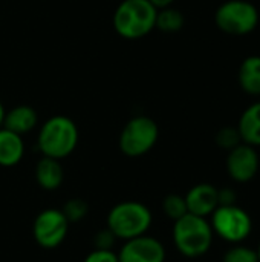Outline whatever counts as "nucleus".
Returning a JSON list of instances; mask_svg holds the SVG:
<instances>
[{
	"label": "nucleus",
	"instance_id": "f257e3e1",
	"mask_svg": "<svg viewBox=\"0 0 260 262\" xmlns=\"http://www.w3.org/2000/svg\"><path fill=\"white\" fill-rule=\"evenodd\" d=\"M213 229L207 218L192 213L184 215L173 224V243L185 258L204 256L213 244Z\"/></svg>",
	"mask_w": 260,
	"mask_h": 262
},
{
	"label": "nucleus",
	"instance_id": "f03ea898",
	"mask_svg": "<svg viewBox=\"0 0 260 262\" xmlns=\"http://www.w3.org/2000/svg\"><path fill=\"white\" fill-rule=\"evenodd\" d=\"M150 209L139 201H123L113 206L107 215V229L116 239H133L146 235L152 226Z\"/></svg>",
	"mask_w": 260,
	"mask_h": 262
},
{
	"label": "nucleus",
	"instance_id": "7ed1b4c3",
	"mask_svg": "<svg viewBox=\"0 0 260 262\" xmlns=\"http://www.w3.org/2000/svg\"><path fill=\"white\" fill-rule=\"evenodd\" d=\"M78 143V129L66 117L48 120L38 134V147L44 157L61 160L74 152Z\"/></svg>",
	"mask_w": 260,
	"mask_h": 262
},
{
	"label": "nucleus",
	"instance_id": "20e7f679",
	"mask_svg": "<svg viewBox=\"0 0 260 262\" xmlns=\"http://www.w3.org/2000/svg\"><path fill=\"white\" fill-rule=\"evenodd\" d=\"M156 14V8L149 0H124L115 12L113 25L120 35L139 38L153 29Z\"/></svg>",
	"mask_w": 260,
	"mask_h": 262
},
{
	"label": "nucleus",
	"instance_id": "39448f33",
	"mask_svg": "<svg viewBox=\"0 0 260 262\" xmlns=\"http://www.w3.org/2000/svg\"><path fill=\"white\" fill-rule=\"evenodd\" d=\"M215 18L221 31L230 35H245L257 26L259 12L247 0H228L218 8Z\"/></svg>",
	"mask_w": 260,
	"mask_h": 262
},
{
	"label": "nucleus",
	"instance_id": "423d86ee",
	"mask_svg": "<svg viewBox=\"0 0 260 262\" xmlns=\"http://www.w3.org/2000/svg\"><path fill=\"white\" fill-rule=\"evenodd\" d=\"M211 229L222 239L241 244L253 230L251 216L239 206H219L211 213Z\"/></svg>",
	"mask_w": 260,
	"mask_h": 262
},
{
	"label": "nucleus",
	"instance_id": "0eeeda50",
	"mask_svg": "<svg viewBox=\"0 0 260 262\" xmlns=\"http://www.w3.org/2000/svg\"><path fill=\"white\" fill-rule=\"evenodd\" d=\"M158 140V126L149 117L130 120L120 135V149L127 157H141L147 154Z\"/></svg>",
	"mask_w": 260,
	"mask_h": 262
},
{
	"label": "nucleus",
	"instance_id": "6e6552de",
	"mask_svg": "<svg viewBox=\"0 0 260 262\" xmlns=\"http://www.w3.org/2000/svg\"><path fill=\"white\" fill-rule=\"evenodd\" d=\"M69 221L58 209H46L40 212L32 226L35 243L43 249L58 247L67 235Z\"/></svg>",
	"mask_w": 260,
	"mask_h": 262
},
{
	"label": "nucleus",
	"instance_id": "1a4fd4ad",
	"mask_svg": "<svg viewBox=\"0 0 260 262\" xmlns=\"http://www.w3.org/2000/svg\"><path fill=\"white\" fill-rule=\"evenodd\" d=\"M118 255L120 262H164L166 249L162 243L153 236L141 235L124 241Z\"/></svg>",
	"mask_w": 260,
	"mask_h": 262
},
{
	"label": "nucleus",
	"instance_id": "9d476101",
	"mask_svg": "<svg viewBox=\"0 0 260 262\" xmlns=\"http://www.w3.org/2000/svg\"><path fill=\"white\" fill-rule=\"evenodd\" d=\"M227 170L236 183L251 181L259 170V155L256 149L250 144L241 143L234 149L228 150Z\"/></svg>",
	"mask_w": 260,
	"mask_h": 262
},
{
	"label": "nucleus",
	"instance_id": "9b49d317",
	"mask_svg": "<svg viewBox=\"0 0 260 262\" xmlns=\"http://www.w3.org/2000/svg\"><path fill=\"white\" fill-rule=\"evenodd\" d=\"M185 198L187 210L192 215L196 216H211V213L218 209L219 201H218V189L208 183H201L192 187Z\"/></svg>",
	"mask_w": 260,
	"mask_h": 262
},
{
	"label": "nucleus",
	"instance_id": "f8f14e48",
	"mask_svg": "<svg viewBox=\"0 0 260 262\" xmlns=\"http://www.w3.org/2000/svg\"><path fill=\"white\" fill-rule=\"evenodd\" d=\"M64 172L58 160L43 157L35 167V180L38 186L44 190H55L61 186Z\"/></svg>",
	"mask_w": 260,
	"mask_h": 262
},
{
	"label": "nucleus",
	"instance_id": "ddd939ff",
	"mask_svg": "<svg viewBox=\"0 0 260 262\" xmlns=\"http://www.w3.org/2000/svg\"><path fill=\"white\" fill-rule=\"evenodd\" d=\"M25 152L21 137L8 129H0V166L12 167L15 166Z\"/></svg>",
	"mask_w": 260,
	"mask_h": 262
},
{
	"label": "nucleus",
	"instance_id": "4468645a",
	"mask_svg": "<svg viewBox=\"0 0 260 262\" xmlns=\"http://www.w3.org/2000/svg\"><path fill=\"white\" fill-rule=\"evenodd\" d=\"M238 130L241 134L242 143L253 147L260 146V101L244 111L239 120Z\"/></svg>",
	"mask_w": 260,
	"mask_h": 262
},
{
	"label": "nucleus",
	"instance_id": "2eb2a0df",
	"mask_svg": "<svg viewBox=\"0 0 260 262\" xmlns=\"http://www.w3.org/2000/svg\"><path fill=\"white\" fill-rule=\"evenodd\" d=\"M3 124H5V129L21 135L35 127L37 114L29 106H18V107L12 109L8 115H5Z\"/></svg>",
	"mask_w": 260,
	"mask_h": 262
},
{
	"label": "nucleus",
	"instance_id": "dca6fc26",
	"mask_svg": "<svg viewBox=\"0 0 260 262\" xmlns=\"http://www.w3.org/2000/svg\"><path fill=\"white\" fill-rule=\"evenodd\" d=\"M241 88L250 95H260V55L247 57L239 68Z\"/></svg>",
	"mask_w": 260,
	"mask_h": 262
},
{
	"label": "nucleus",
	"instance_id": "f3484780",
	"mask_svg": "<svg viewBox=\"0 0 260 262\" xmlns=\"http://www.w3.org/2000/svg\"><path fill=\"white\" fill-rule=\"evenodd\" d=\"M182 25H184V17L176 9L164 8L161 12L156 14V23H155V26H158L159 29H162L166 32L179 31L182 28Z\"/></svg>",
	"mask_w": 260,
	"mask_h": 262
},
{
	"label": "nucleus",
	"instance_id": "a211bd4d",
	"mask_svg": "<svg viewBox=\"0 0 260 262\" xmlns=\"http://www.w3.org/2000/svg\"><path fill=\"white\" fill-rule=\"evenodd\" d=\"M162 210H164L166 216L170 218L173 223L188 213L187 204H185V198L181 196V195H176V193H170V195H167L164 198Z\"/></svg>",
	"mask_w": 260,
	"mask_h": 262
},
{
	"label": "nucleus",
	"instance_id": "6ab92c4d",
	"mask_svg": "<svg viewBox=\"0 0 260 262\" xmlns=\"http://www.w3.org/2000/svg\"><path fill=\"white\" fill-rule=\"evenodd\" d=\"M61 212L66 216V220L69 221V224L78 223V221L86 218V215L89 212V204L81 198H72V200L66 201Z\"/></svg>",
	"mask_w": 260,
	"mask_h": 262
},
{
	"label": "nucleus",
	"instance_id": "aec40b11",
	"mask_svg": "<svg viewBox=\"0 0 260 262\" xmlns=\"http://www.w3.org/2000/svg\"><path fill=\"white\" fill-rule=\"evenodd\" d=\"M222 262H259V255L257 250L238 244L224 255Z\"/></svg>",
	"mask_w": 260,
	"mask_h": 262
},
{
	"label": "nucleus",
	"instance_id": "412c9836",
	"mask_svg": "<svg viewBox=\"0 0 260 262\" xmlns=\"http://www.w3.org/2000/svg\"><path fill=\"white\" fill-rule=\"evenodd\" d=\"M241 143H242L241 134H239V130L234 129V127H224V129H221V130L216 134V144H218L221 149L231 150V149H234L236 146H239Z\"/></svg>",
	"mask_w": 260,
	"mask_h": 262
},
{
	"label": "nucleus",
	"instance_id": "4be33fe9",
	"mask_svg": "<svg viewBox=\"0 0 260 262\" xmlns=\"http://www.w3.org/2000/svg\"><path fill=\"white\" fill-rule=\"evenodd\" d=\"M115 235L106 227L104 230H100L95 238H93V246L95 249H100V250H112L113 244H115Z\"/></svg>",
	"mask_w": 260,
	"mask_h": 262
},
{
	"label": "nucleus",
	"instance_id": "5701e85b",
	"mask_svg": "<svg viewBox=\"0 0 260 262\" xmlns=\"http://www.w3.org/2000/svg\"><path fill=\"white\" fill-rule=\"evenodd\" d=\"M83 262H120L118 261V255L113 253L112 250H100L95 249L93 252H90Z\"/></svg>",
	"mask_w": 260,
	"mask_h": 262
},
{
	"label": "nucleus",
	"instance_id": "b1692460",
	"mask_svg": "<svg viewBox=\"0 0 260 262\" xmlns=\"http://www.w3.org/2000/svg\"><path fill=\"white\" fill-rule=\"evenodd\" d=\"M236 200H238V195L234 193L233 189H221V190L218 189L219 206H233V204H236Z\"/></svg>",
	"mask_w": 260,
	"mask_h": 262
},
{
	"label": "nucleus",
	"instance_id": "393cba45",
	"mask_svg": "<svg viewBox=\"0 0 260 262\" xmlns=\"http://www.w3.org/2000/svg\"><path fill=\"white\" fill-rule=\"evenodd\" d=\"M155 8H167L173 0H149Z\"/></svg>",
	"mask_w": 260,
	"mask_h": 262
},
{
	"label": "nucleus",
	"instance_id": "a878e982",
	"mask_svg": "<svg viewBox=\"0 0 260 262\" xmlns=\"http://www.w3.org/2000/svg\"><path fill=\"white\" fill-rule=\"evenodd\" d=\"M3 118H5V111H3V106H2V103H0V126H2V123H3Z\"/></svg>",
	"mask_w": 260,
	"mask_h": 262
},
{
	"label": "nucleus",
	"instance_id": "bb28decb",
	"mask_svg": "<svg viewBox=\"0 0 260 262\" xmlns=\"http://www.w3.org/2000/svg\"><path fill=\"white\" fill-rule=\"evenodd\" d=\"M257 255H259V262H260V244H259V249H257Z\"/></svg>",
	"mask_w": 260,
	"mask_h": 262
}]
</instances>
